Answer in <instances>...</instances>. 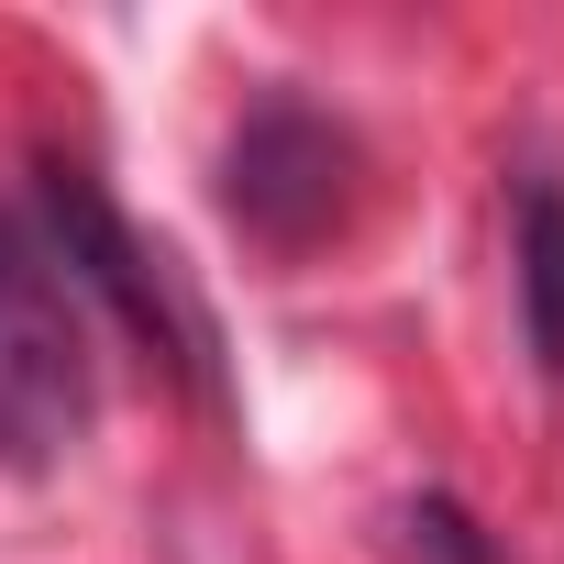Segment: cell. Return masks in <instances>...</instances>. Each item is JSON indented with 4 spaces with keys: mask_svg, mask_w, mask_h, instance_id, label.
Wrapping results in <instances>:
<instances>
[{
    "mask_svg": "<svg viewBox=\"0 0 564 564\" xmlns=\"http://www.w3.org/2000/svg\"><path fill=\"white\" fill-rule=\"evenodd\" d=\"M89 432V322H78V276L56 265L45 221L0 199V454H67Z\"/></svg>",
    "mask_w": 564,
    "mask_h": 564,
    "instance_id": "cell-1",
    "label": "cell"
},
{
    "mask_svg": "<svg viewBox=\"0 0 564 564\" xmlns=\"http://www.w3.org/2000/svg\"><path fill=\"white\" fill-rule=\"evenodd\" d=\"M45 243H56V265L78 276V300H111V311H122L133 344H155L166 366H199V322L177 311V289L155 276V254L133 243V221L100 199V177L67 166V155H45Z\"/></svg>",
    "mask_w": 564,
    "mask_h": 564,
    "instance_id": "cell-2",
    "label": "cell"
},
{
    "mask_svg": "<svg viewBox=\"0 0 564 564\" xmlns=\"http://www.w3.org/2000/svg\"><path fill=\"white\" fill-rule=\"evenodd\" d=\"M344 177H355V144L300 111V100H265L243 133H232V210L265 232V243H322L344 221Z\"/></svg>",
    "mask_w": 564,
    "mask_h": 564,
    "instance_id": "cell-3",
    "label": "cell"
},
{
    "mask_svg": "<svg viewBox=\"0 0 564 564\" xmlns=\"http://www.w3.org/2000/svg\"><path fill=\"white\" fill-rule=\"evenodd\" d=\"M509 265H520V322L542 377H564V177H520V221H509Z\"/></svg>",
    "mask_w": 564,
    "mask_h": 564,
    "instance_id": "cell-4",
    "label": "cell"
}]
</instances>
